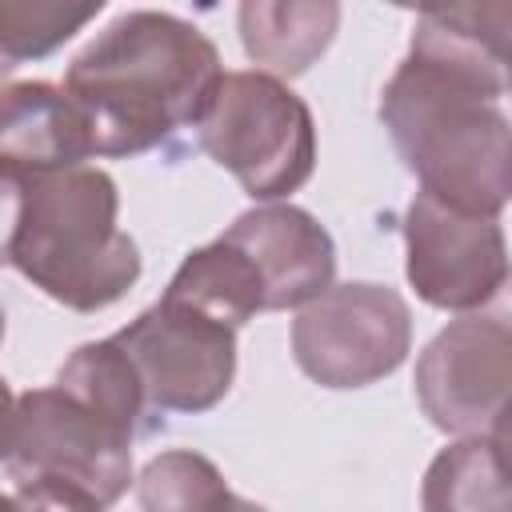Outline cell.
Instances as JSON below:
<instances>
[{
  "label": "cell",
  "mask_w": 512,
  "mask_h": 512,
  "mask_svg": "<svg viewBox=\"0 0 512 512\" xmlns=\"http://www.w3.org/2000/svg\"><path fill=\"white\" fill-rule=\"evenodd\" d=\"M220 76V52L196 24L136 8L72 56L64 96L88 128L92 156H140L200 124Z\"/></svg>",
  "instance_id": "6da1fadb"
},
{
  "label": "cell",
  "mask_w": 512,
  "mask_h": 512,
  "mask_svg": "<svg viewBox=\"0 0 512 512\" xmlns=\"http://www.w3.org/2000/svg\"><path fill=\"white\" fill-rule=\"evenodd\" d=\"M380 120L428 200L500 220L512 192V128L500 96L404 56L380 92Z\"/></svg>",
  "instance_id": "7a4b0ae2"
},
{
  "label": "cell",
  "mask_w": 512,
  "mask_h": 512,
  "mask_svg": "<svg viewBox=\"0 0 512 512\" xmlns=\"http://www.w3.org/2000/svg\"><path fill=\"white\" fill-rule=\"evenodd\" d=\"M116 212V180L96 164L28 180L12 268L72 312L112 308L140 280V248Z\"/></svg>",
  "instance_id": "3957f363"
},
{
  "label": "cell",
  "mask_w": 512,
  "mask_h": 512,
  "mask_svg": "<svg viewBox=\"0 0 512 512\" xmlns=\"http://www.w3.org/2000/svg\"><path fill=\"white\" fill-rule=\"evenodd\" d=\"M200 148L264 204L308 184L316 168V124L308 104L276 76L248 68L224 72L204 112Z\"/></svg>",
  "instance_id": "277c9868"
},
{
  "label": "cell",
  "mask_w": 512,
  "mask_h": 512,
  "mask_svg": "<svg viewBox=\"0 0 512 512\" xmlns=\"http://www.w3.org/2000/svg\"><path fill=\"white\" fill-rule=\"evenodd\" d=\"M412 348L408 300L388 284H332L292 320V356L320 388H368Z\"/></svg>",
  "instance_id": "5b68a950"
},
{
  "label": "cell",
  "mask_w": 512,
  "mask_h": 512,
  "mask_svg": "<svg viewBox=\"0 0 512 512\" xmlns=\"http://www.w3.org/2000/svg\"><path fill=\"white\" fill-rule=\"evenodd\" d=\"M4 464L12 484L60 480L112 508L132 484V440L72 400L64 388L48 384L16 396L12 448Z\"/></svg>",
  "instance_id": "8992f818"
},
{
  "label": "cell",
  "mask_w": 512,
  "mask_h": 512,
  "mask_svg": "<svg viewBox=\"0 0 512 512\" xmlns=\"http://www.w3.org/2000/svg\"><path fill=\"white\" fill-rule=\"evenodd\" d=\"M132 360L152 412H208L216 408L236 376V332L220 320L156 300L128 328L112 336Z\"/></svg>",
  "instance_id": "52a82bcc"
},
{
  "label": "cell",
  "mask_w": 512,
  "mask_h": 512,
  "mask_svg": "<svg viewBox=\"0 0 512 512\" xmlns=\"http://www.w3.org/2000/svg\"><path fill=\"white\" fill-rule=\"evenodd\" d=\"M512 332L500 316H460L416 360V400L448 436H504Z\"/></svg>",
  "instance_id": "ba28073f"
},
{
  "label": "cell",
  "mask_w": 512,
  "mask_h": 512,
  "mask_svg": "<svg viewBox=\"0 0 512 512\" xmlns=\"http://www.w3.org/2000/svg\"><path fill=\"white\" fill-rule=\"evenodd\" d=\"M404 272L416 296L440 312L472 316L508 280V244L500 220L452 212L424 192L404 212Z\"/></svg>",
  "instance_id": "9c48e42d"
},
{
  "label": "cell",
  "mask_w": 512,
  "mask_h": 512,
  "mask_svg": "<svg viewBox=\"0 0 512 512\" xmlns=\"http://www.w3.org/2000/svg\"><path fill=\"white\" fill-rule=\"evenodd\" d=\"M224 240L252 260L264 284V312L304 308L336 280V244L328 228L296 204H256L228 224Z\"/></svg>",
  "instance_id": "30bf717a"
},
{
  "label": "cell",
  "mask_w": 512,
  "mask_h": 512,
  "mask_svg": "<svg viewBox=\"0 0 512 512\" xmlns=\"http://www.w3.org/2000/svg\"><path fill=\"white\" fill-rule=\"evenodd\" d=\"M88 156V128L64 88L48 80H20L0 88V172L36 180L76 168Z\"/></svg>",
  "instance_id": "8fae6325"
},
{
  "label": "cell",
  "mask_w": 512,
  "mask_h": 512,
  "mask_svg": "<svg viewBox=\"0 0 512 512\" xmlns=\"http://www.w3.org/2000/svg\"><path fill=\"white\" fill-rule=\"evenodd\" d=\"M508 40H512V4H504V0L424 8L412 24L408 56L428 60L444 72H456L504 100Z\"/></svg>",
  "instance_id": "7c38bea8"
},
{
  "label": "cell",
  "mask_w": 512,
  "mask_h": 512,
  "mask_svg": "<svg viewBox=\"0 0 512 512\" xmlns=\"http://www.w3.org/2000/svg\"><path fill=\"white\" fill-rule=\"evenodd\" d=\"M240 44L260 72L292 80L308 72L340 28V4L332 0H244L236 12Z\"/></svg>",
  "instance_id": "4fadbf2b"
},
{
  "label": "cell",
  "mask_w": 512,
  "mask_h": 512,
  "mask_svg": "<svg viewBox=\"0 0 512 512\" xmlns=\"http://www.w3.org/2000/svg\"><path fill=\"white\" fill-rule=\"evenodd\" d=\"M56 388H64L72 400H80L88 412H96L104 424H112L128 440L156 428V412L144 396V384H140L132 360L124 356V348L112 336L80 344L60 364Z\"/></svg>",
  "instance_id": "5bb4252c"
},
{
  "label": "cell",
  "mask_w": 512,
  "mask_h": 512,
  "mask_svg": "<svg viewBox=\"0 0 512 512\" xmlns=\"http://www.w3.org/2000/svg\"><path fill=\"white\" fill-rule=\"evenodd\" d=\"M164 300L196 308L236 332L256 312H264V284H260L252 260L236 244L216 236L212 244L184 256V264L176 268V276L164 288Z\"/></svg>",
  "instance_id": "9a60e30c"
},
{
  "label": "cell",
  "mask_w": 512,
  "mask_h": 512,
  "mask_svg": "<svg viewBox=\"0 0 512 512\" xmlns=\"http://www.w3.org/2000/svg\"><path fill=\"white\" fill-rule=\"evenodd\" d=\"M424 512H512L504 436H460L440 448L420 484Z\"/></svg>",
  "instance_id": "2e32d148"
},
{
  "label": "cell",
  "mask_w": 512,
  "mask_h": 512,
  "mask_svg": "<svg viewBox=\"0 0 512 512\" xmlns=\"http://www.w3.org/2000/svg\"><path fill=\"white\" fill-rule=\"evenodd\" d=\"M136 500L140 512H232L236 492L208 456L172 448L144 464L136 476Z\"/></svg>",
  "instance_id": "e0dca14e"
},
{
  "label": "cell",
  "mask_w": 512,
  "mask_h": 512,
  "mask_svg": "<svg viewBox=\"0 0 512 512\" xmlns=\"http://www.w3.org/2000/svg\"><path fill=\"white\" fill-rule=\"evenodd\" d=\"M104 4H48V0H0V60L20 68L24 60H40L68 44L80 28H88Z\"/></svg>",
  "instance_id": "ac0fdd59"
},
{
  "label": "cell",
  "mask_w": 512,
  "mask_h": 512,
  "mask_svg": "<svg viewBox=\"0 0 512 512\" xmlns=\"http://www.w3.org/2000/svg\"><path fill=\"white\" fill-rule=\"evenodd\" d=\"M12 496L20 512H108L92 492L60 480H20Z\"/></svg>",
  "instance_id": "d6986e66"
},
{
  "label": "cell",
  "mask_w": 512,
  "mask_h": 512,
  "mask_svg": "<svg viewBox=\"0 0 512 512\" xmlns=\"http://www.w3.org/2000/svg\"><path fill=\"white\" fill-rule=\"evenodd\" d=\"M24 196H28V180L0 172V268L12 264V244L20 232V216H24Z\"/></svg>",
  "instance_id": "ffe728a7"
},
{
  "label": "cell",
  "mask_w": 512,
  "mask_h": 512,
  "mask_svg": "<svg viewBox=\"0 0 512 512\" xmlns=\"http://www.w3.org/2000/svg\"><path fill=\"white\" fill-rule=\"evenodd\" d=\"M12 424H16V396H12L8 380L0 376V460H8V448H12Z\"/></svg>",
  "instance_id": "44dd1931"
},
{
  "label": "cell",
  "mask_w": 512,
  "mask_h": 512,
  "mask_svg": "<svg viewBox=\"0 0 512 512\" xmlns=\"http://www.w3.org/2000/svg\"><path fill=\"white\" fill-rule=\"evenodd\" d=\"M232 512H268V508H264V504H256V500H244V496H236Z\"/></svg>",
  "instance_id": "7402d4cb"
},
{
  "label": "cell",
  "mask_w": 512,
  "mask_h": 512,
  "mask_svg": "<svg viewBox=\"0 0 512 512\" xmlns=\"http://www.w3.org/2000/svg\"><path fill=\"white\" fill-rule=\"evenodd\" d=\"M0 512H20V504H16L12 492H0Z\"/></svg>",
  "instance_id": "603a6c76"
},
{
  "label": "cell",
  "mask_w": 512,
  "mask_h": 512,
  "mask_svg": "<svg viewBox=\"0 0 512 512\" xmlns=\"http://www.w3.org/2000/svg\"><path fill=\"white\" fill-rule=\"evenodd\" d=\"M8 72H12V68H8V64H4V60H0V80H4V76H8Z\"/></svg>",
  "instance_id": "cb8c5ba5"
},
{
  "label": "cell",
  "mask_w": 512,
  "mask_h": 512,
  "mask_svg": "<svg viewBox=\"0 0 512 512\" xmlns=\"http://www.w3.org/2000/svg\"><path fill=\"white\" fill-rule=\"evenodd\" d=\"M0 340H4V308H0Z\"/></svg>",
  "instance_id": "d4e9b609"
}]
</instances>
